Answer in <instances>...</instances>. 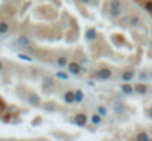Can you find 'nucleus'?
<instances>
[{
    "instance_id": "1",
    "label": "nucleus",
    "mask_w": 152,
    "mask_h": 141,
    "mask_svg": "<svg viewBox=\"0 0 152 141\" xmlns=\"http://www.w3.org/2000/svg\"><path fill=\"white\" fill-rule=\"evenodd\" d=\"M106 12L111 18L117 19V18H121L123 12H124V1L123 0H109L108 1V7H106Z\"/></svg>"
},
{
    "instance_id": "20",
    "label": "nucleus",
    "mask_w": 152,
    "mask_h": 141,
    "mask_svg": "<svg viewBox=\"0 0 152 141\" xmlns=\"http://www.w3.org/2000/svg\"><path fill=\"white\" fill-rule=\"evenodd\" d=\"M114 110H115V113H117V115H124V112H126L124 104H120V103H117V104L114 106Z\"/></svg>"
},
{
    "instance_id": "7",
    "label": "nucleus",
    "mask_w": 152,
    "mask_h": 141,
    "mask_svg": "<svg viewBox=\"0 0 152 141\" xmlns=\"http://www.w3.org/2000/svg\"><path fill=\"white\" fill-rule=\"evenodd\" d=\"M84 38H86V41H95L98 38V30L93 28V27L87 28L86 33H84Z\"/></svg>"
},
{
    "instance_id": "9",
    "label": "nucleus",
    "mask_w": 152,
    "mask_h": 141,
    "mask_svg": "<svg viewBox=\"0 0 152 141\" xmlns=\"http://www.w3.org/2000/svg\"><path fill=\"white\" fill-rule=\"evenodd\" d=\"M62 98H64V101H65L66 104H72V103H75V94H74L72 90L65 91V93L62 94Z\"/></svg>"
},
{
    "instance_id": "4",
    "label": "nucleus",
    "mask_w": 152,
    "mask_h": 141,
    "mask_svg": "<svg viewBox=\"0 0 152 141\" xmlns=\"http://www.w3.org/2000/svg\"><path fill=\"white\" fill-rule=\"evenodd\" d=\"M66 68H68V72H69L71 75H80V74L84 71V69L81 68V65H80L78 62H75V60H74V62H69Z\"/></svg>"
},
{
    "instance_id": "8",
    "label": "nucleus",
    "mask_w": 152,
    "mask_h": 141,
    "mask_svg": "<svg viewBox=\"0 0 152 141\" xmlns=\"http://www.w3.org/2000/svg\"><path fill=\"white\" fill-rule=\"evenodd\" d=\"M27 101H28L31 106H40V104H42L40 97H39L37 94H34V93H28L27 94Z\"/></svg>"
},
{
    "instance_id": "2",
    "label": "nucleus",
    "mask_w": 152,
    "mask_h": 141,
    "mask_svg": "<svg viewBox=\"0 0 152 141\" xmlns=\"http://www.w3.org/2000/svg\"><path fill=\"white\" fill-rule=\"evenodd\" d=\"M112 75H114V72H112V69H109V68H101V69H98V71L93 74V77H95L96 80H102V81H106V80L112 78Z\"/></svg>"
},
{
    "instance_id": "24",
    "label": "nucleus",
    "mask_w": 152,
    "mask_h": 141,
    "mask_svg": "<svg viewBox=\"0 0 152 141\" xmlns=\"http://www.w3.org/2000/svg\"><path fill=\"white\" fill-rule=\"evenodd\" d=\"M139 78H140V81H143V80H148V72H140Z\"/></svg>"
},
{
    "instance_id": "29",
    "label": "nucleus",
    "mask_w": 152,
    "mask_h": 141,
    "mask_svg": "<svg viewBox=\"0 0 152 141\" xmlns=\"http://www.w3.org/2000/svg\"><path fill=\"white\" fill-rule=\"evenodd\" d=\"M151 35H152V28H151Z\"/></svg>"
},
{
    "instance_id": "28",
    "label": "nucleus",
    "mask_w": 152,
    "mask_h": 141,
    "mask_svg": "<svg viewBox=\"0 0 152 141\" xmlns=\"http://www.w3.org/2000/svg\"><path fill=\"white\" fill-rule=\"evenodd\" d=\"M1 71H3V63L0 62V72H1Z\"/></svg>"
},
{
    "instance_id": "21",
    "label": "nucleus",
    "mask_w": 152,
    "mask_h": 141,
    "mask_svg": "<svg viewBox=\"0 0 152 141\" xmlns=\"http://www.w3.org/2000/svg\"><path fill=\"white\" fill-rule=\"evenodd\" d=\"M143 7H145V10H146V12L152 13V0H146V1L143 3Z\"/></svg>"
},
{
    "instance_id": "26",
    "label": "nucleus",
    "mask_w": 152,
    "mask_h": 141,
    "mask_svg": "<svg viewBox=\"0 0 152 141\" xmlns=\"http://www.w3.org/2000/svg\"><path fill=\"white\" fill-rule=\"evenodd\" d=\"M90 4H92V6H98V4H99V0H92Z\"/></svg>"
},
{
    "instance_id": "18",
    "label": "nucleus",
    "mask_w": 152,
    "mask_h": 141,
    "mask_svg": "<svg viewBox=\"0 0 152 141\" xmlns=\"http://www.w3.org/2000/svg\"><path fill=\"white\" fill-rule=\"evenodd\" d=\"M74 94H75V103H81V101L84 100L83 90H74Z\"/></svg>"
},
{
    "instance_id": "10",
    "label": "nucleus",
    "mask_w": 152,
    "mask_h": 141,
    "mask_svg": "<svg viewBox=\"0 0 152 141\" xmlns=\"http://www.w3.org/2000/svg\"><path fill=\"white\" fill-rule=\"evenodd\" d=\"M148 91H149V88H148V85L143 84V82H137V84L134 85V93L136 94L145 95V94H148Z\"/></svg>"
},
{
    "instance_id": "6",
    "label": "nucleus",
    "mask_w": 152,
    "mask_h": 141,
    "mask_svg": "<svg viewBox=\"0 0 152 141\" xmlns=\"http://www.w3.org/2000/svg\"><path fill=\"white\" fill-rule=\"evenodd\" d=\"M87 121H89V118L84 113H77L74 116V119H72V124H75L78 127H86L87 125Z\"/></svg>"
},
{
    "instance_id": "15",
    "label": "nucleus",
    "mask_w": 152,
    "mask_h": 141,
    "mask_svg": "<svg viewBox=\"0 0 152 141\" xmlns=\"http://www.w3.org/2000/svg\"><path fill=\"white\" fill-rule=\"evenodd\" d=\"M49 87H50V88L55 87V80H53L52 77H45V80H43V88L48 90Z\"/></svg>"
},
{
    "instance_id": "12",
    "label": "nucleus",
    "mask_w": 152,
    "mask_h": 141,
    "mask_svg": "<svg viewBox=\"0 0 152 141\" xmlns=\"http://www.w3.org/2000/svg\"><path fill=\"white\" fill-rule=\"evenodd\" d=\"M9 30H10V24H9V21H0V35L7 34Z\"/></svg>"
},
{
    "instance_id": "19",
    "label": "nucleus",
    "mask_w": 152,
    "mask_h": 141,
    "mask_svg": "<svg viewBox=\"0 0 152 141\" xmlns=\"http://www.w3.org/2000/svg\"><path fill=\"white\" fill-rule=\"evenodd\" d=\"M55 77H56V78H59V80H64V81H66V80L69 78V72L66 74V72H64V71H62V72H61V71H58V72L55 74Z\"/></svg>"
},
{
    "instance_id": "13",
    "label": "nucleus",
    "mask_w": 152,
    "mask_h": 141,
    "mask_svg": "<svg viewBox=\"0 0 152 141\" xmlns=\"http://www.w3.org/2000/svg\"><path fill=\"white\" fill-rule=\"evenodd\" d=\"M129 24H130L132 27H139V25L142 24V21H140V18H139L137 15H130V16H129Z\"/></svg>"
},
{
    "instance_id": "22",
    "label": "nucleus",
    "mask_w": 152,
    "mask_h": 141,
    "mask_svg": "<svg viewBox=\"0 0 152 141\" xmlns=\"http://www.w3.org/2000/svg\"><path fill=\"white\" fill-rule=\"evenodd\" d=\"M18 57H19L21 60H25V62H33V57H31V56H28V54H22V53H19V54H18Z\"/></svg>"
},
{
    "instance_id": "14",
    "label": "nucleus",
    "mask_w": 152,
    "mask_h": 141,
    "mask_svg": "<svg viewBox=\"0 0 152 141\" xmlns=\"http://www.w3.org/2000/svg\"><path fill=\"white\" fill-rule=\"evenodd\" d=\"M134 140H137V141H148V140H151V135H149L148 132H145V131H140V132H137V134L134 135Z\"/></svg>"
},
{
    "instance_id": "3",
    "label": "nucleus",
    "mask_w": 152,
    "mask_h": 141,
    "mask_svg": "<svg viewBox=\"0 0 152 141\" xmlns=\"http://www.w3.org/2000/svg\"><path fill=\"white\" fill-rule=\"evenodd\" d=\"M16 46L19 48H31V38L28 35H19L16 38Z\"/></svg>"
},
{
    "instance_id": "16",
    "label": "nucleus",
    "mask_w": 152,
    "mask_h": 141,
    "mask_svg": "<svg viewBox=\"0 0 152 141\" xmlns=\"http://www.w3.org/2000/svg\"><path fill=\"white\" fill-rule=\"evenodd\" d=\"M102 119H103V116H102V115H99L98 112H96L95 115H92V116H90V122H92L93 125H101Z\"/></svg>"
},
{
    "instance_id": "25",
    "label": "nucleus",
    "mask_w": 152,
    "mask_h": 141,
    "mask_svg": "<svg viewBox=\"0 0 152 141\" xmlns=\"http://www.w3.org/2000/svg\"><path fill=\"white\" fill-rule=\"evenodd\" d=\"M146 115H148V118H151V119H152V106L146 109Z\"/></svg>"
},
{
    "instance_id": "11",
    "label": "nucleus",
    "mask_w": 152,
    "mask_h": 141,
    "mask_svg": "<svg viewBox=\"0 0 152 141\" xmlns=\"http://www.w3.org/2000/svg\"><path fill=\"white\" fill-rule=\"evenodd\" d=\"M120 88H121V91L126 94V95H132V94L134 93V87L130 85L129 82H123V84L120 85Z\"/></svg>"
},
{
    "instance_id": "27",
    "label": "nucleus",
    "mask_w": 152,
    "mask_h": 141,
    "mask_svg": "<svg viewBox=\"0 0 152 141\" xmlns=\"http://www.w3.org/2000/svg\"><path fill=\"white\" fill-rule=\"evenodd\" d=\"M80 1H81V3H86V4H90L92 0H80Z\"/></svg>"
},
{
    "instance_id": "17",
    "label": "nucleus",
    "mask_w": 152,
    "mask_h": 141,
    "mask_svg": "<svg viewBox=\"0 0 152 141\" xmlns=\"http://www.w3.org/2000/svg\"><path fill=\"white\" fill-rule=\"evenodd\" d=\"M68 57L66 56H58V59H56V65L58 66H61V68H64V66H68Z\"/></svg>"
},
{
    "instance_id": "23",
    "label": "nucleus",
    "mask_w": 152,
    "mask_h": 141,
    "mask_svg": "<svg viewBox=\"0 0 152 141\" xmlns=\"http://www.w3.org/2000/svg\"><path fill=\"white\" fill-rule=\"evenodd\" d=\"M98 113H99V115H102L103 118L106 116V113H108V112H106V109H105V106H98Z\"/></svg>"
},
{
    "instance_id": "5",
    "label": "nucleus",
    "mask_w": 152,
    "mask_h": 141,
    "mask_svg": "<svg viewBox=\"0 0 152 141\" xmlns=\"http://www.w3.org/2000/svg\"><path fill=\"white\" fill-rule=\"evenodd\" d=\"M134 75H136V71H134L133 68H127V69H124V71L121 72V81L129 82V81H132V80L134 78Z\"/></svg>"
}]
</instances>
